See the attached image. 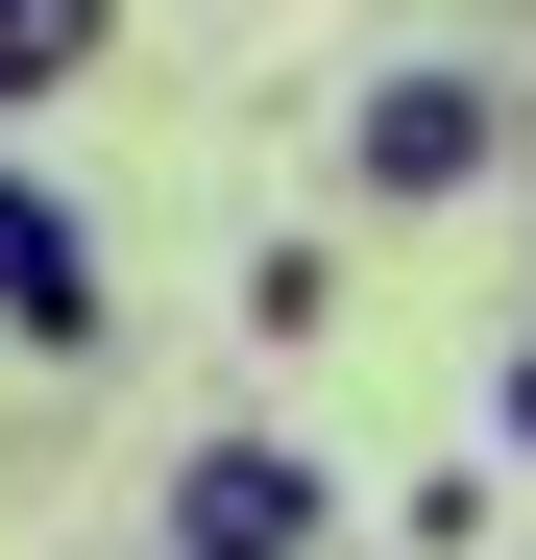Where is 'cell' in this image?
<instances>
[{
  "label": "cell",
  "mask_w": 536,
  "mask_h": 560,
  "mask_svg": "<svg viewBox=\"0 0 536 560\" xmlns=\"http://www.w3.org/2000/svg\"><path fill=\"white\" fill-rule=\"evenodd\" d=\"M147 512H171V560H317V536H341V488H317L293 439H171Z\"/></svg>",
  "instance_id": "3"
},
{
  "label": "cell",
  "mask_w": 536,
  "mask_h": 560,
  "mask_svg": "<svg viewBox=\"0 0 536 560\" xmlns=\"http://www.w3.org/2000/svg\"><path fill=\"white\" fill-rule=\"evenodd\" d=\"M488 415H512V439H536V341H512V365H488Z\"/></svg>",
  "instance_id": "7"
},
{
  "label": "cell",
  "mask_w": 536,
  "mask_h": 560,
  "mask_svg": "<svg viewBox=\"0 0 536 560\" xmlns=\"http://www.w3.org/2000/svg\"><path fill=\"white\" fill-rule=\"evenodd\" d=\"M391 536H415V560H488V536H512V488H488V463H415Z\"/></svg>",
  "instance_id": "6"
},
{
  "label": "cell",
  "mask_w": 536,
  "mask_h": 560,
  "mask_svg": "<svg viewBox=\"0 0 536 560\" xmlns=\"http://www.w3.org/2000/svg\"><path fill=\"white\" fill-rule=\"evenodd\" d=\"M244 341H341V244H317V220L244 244Z\"/></svg>",
  "instance_id": "5"
},
{
  "label": "cell",
  "mask_w": 536,
  "mask_h": 560,
  "mask_svg": "<svg viewBox=\"0 0 536 560\" xmlns=\"http://www.w3.org/2000/svg\"><path fill=\"white\" fill-rule=\"evenodd\" d=\"M98 341H123V293H98V220H73L49 171H0V365H49V390H73Z\"/></svg>",
  "instance_id": "2"
},
{
  "label": "cell",
  "mask_w": 536,
  "mask_h": 560,
  "mask_svg": "<svg viewBox=\"0 0 536 560\" xmlns=\"http://www.w3.org/2000/svg\"><path fill=\"white\" fill-rule=\"evenodd\" d=\"M512 171V73H464V49H391L366 98H341V196L366 220H439V196H488Z\"/></svg>",
  "instance_id": "1"
},
{
  "label": "cell",
  "mask_w": 536,
  "mask_h": 560,
  "mask_svg": "<svg viewBox=\"0 0 536 560\" xmlns=\"http://www.w3.org/2000/svg\"><path fill=\"white\" fill-rule=\"evenodd\" d=\"M98 49H123V0H0V122H49Z\"/></svg>",
  "instance_id": "4"
},
{
  "label": "cell",
  "mask_w": 536,
  "mask_h": 560,
  "mask_svg": "<svg viewBox=\"0 0 536 560\" xmlns=\"http://www.w3.org/2000/svg\"><path fill=\"white\" fill-rule=\"evenodd\" d=\"M512 171H536V98H512Z\"/></svg>",
  "instance_id": "8"
}]
</instances>
